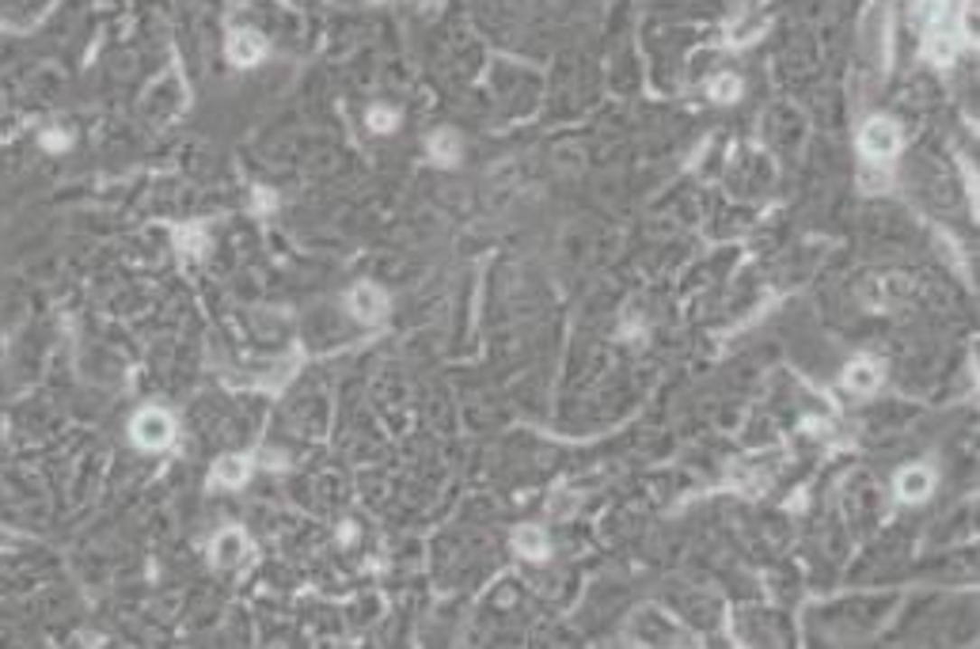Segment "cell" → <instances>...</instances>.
<instances>
[{
    "instance_id": "obj_1",
    "label": "cell",
    "mask_w": 980,
    "mask_h": 649,
    "mask_svg": "<svg viewBox=\"0 0 980 649\" xmlns=\"http://www.w3.org/2000/svg\"><path fill=\"white\" fill-rule=\"evenodd\" d=\"M129 430H134V440L141 444V449H149V452L168 449V444L175 440V422H172V414L156 411V406H149V411H141V414L134 418V425H129Z\"/></svg>"
},
{
    "instance_id": "obj_2",
    "label": "cell",
    "mask_w": 980,
    "mask_h": 649,
    "mask_svg": "<svg viewBox=\"0 0 980 649\" xmlns=\"http://www.w3.org/2000/svg\"><path fill=\"white\" fill-rule=\"evenodd\" d=\"M859 148L866 160H893L901 148V129L893 118H871L859 134Z\"/></svg>"
},
{
    "instance_id": "obj_3",
    "label": "cell",
    "mask_w": 980,
    "mask_h": 649,
    "mask_svg": "<svg viewBox=\"0 0 980 649\" xmlns=\"http://www.w3.org/2000/svg\"><path fill=\"white\" fill-rule=\"evenodd\" d=\"M53 8V0H0V23L12 31H27Z\"/></svg>"
},
{
    "instance_id": "obj_4",
    "label": "cell",
    "mask_w": 980,
    "mask_h": 649,
    "mask_svg": "<svg viewBox=\"0 0 980 649\" xmlns=\"http://www.w3.org/2000/svg\"><path fill=\"white\" fill-rule=\"evenodd\" d=\"M350 311H354V320H361V323H380L387 315L384 289L373 285V282H361L354 292H350Z\"/></svg>"
},
{
    "instance_id": "obj_5",
    "label": "cell",
    "mask_w": 980,
    "mask_h": 649,
    "mask_svg": "<svg viewBox=\"0 0 980 649\" xmlns=\"http://www.w3.org/2000/svg\"><path fill=\"white\" fill-rule=\"evenodd\" d=\"M247 559V532L244 528H220L213 540V566L217 570H236Z\"/></svg>"
},
{
    "instance_id": "obj_6",
    "label": "cell",
    "mask_w": 980,
    "mask_h": 649,
    "mask_svg": "<svg viewBox=\"0 0 980 649\" xmlns=\"http://www.w3.org/2000/svg\"><path fill=\"white\" fill-rule=\"evenodd\" d=\"M263 53H266V42H263V34L258 31H232L229 34V61L232 65H255V61H263Z\"/></svg>"
},
{
    "instance_id": "obj_7",
    "label": "cell",
    "mask_w": 980,
    "mask_h": 649,
    "mask_svg": "<svg viewBox=\"0 0 980 649\" xmlns=\"http://www.w3.org/2000/svg\"><path fill=\"white\" fill-rule=\"evenodd\" d=\"M935 490V475L928 468H904L897 475V497L901 502H923Z\"/></svg>"
},
{
    "instance_id": "obj_8",
    "label": "cell",
    "mask_w": 980,
    "mask_h": 649,
    "mask_svg": "<svg viewBox=\"0 0 980 649\" xmlns=\"http://www.w3.org/2000/svg\"><path fill=\"white\" fill-rule=\"evenodd\" d=\"M878 384H882V368L874 361H852V365H847V373H844V387H847V392L871 395V392H878Z\"/></svg>"
},
{
    "instance_id": "obj_9",
    "label": "cell",
    "mask_w": 980,
    "mask_h": 649,
    "mask_svg": "<svg viewBox=\"0 0 980 649\" xmlns=\"http://www.w3.org/2000/svg\"><path fill=\"white\" fill-rule=\"evenodd\" d=\"M954 53H957V39H954V31H947V27H931V31H928V39H923V58L935 61V65H950V61H954Z\"/></svg>"
},
{
    "instance_id": "obj_10",
    "label": "cell",
    "mask_w": 980,
    "mask_h": 649,
    "mask_svg": "<svg viewBox=\"0 0 980 649\" xmlns=\"http://www.w3.org/2000/svg\"><path fill=\"white\" fill-rule=\"evenodd\" d=\"M247 478H251V463L244 456H220L217 459V468H213V482H217V487L236 490V487H244Z\"/></svg>"
},
{
    "instance_id": "obj_11",
    "label": "cell",
    "mask_w": 980,
    "mask_h": 649,
    "mask_svg": "<svg viewBox=\"0 0 980 649\" xmlns=\"http://www.w3.org/2000/svg\"><path fill=\"white\" fill-rule=\"evenodd\" d=\"M513 547L525 554V559H532V562H540V559H547V535H544V528H536V524H521L513 532Z\"/></svg>"
},
{
    "instance_id": "obj_12",
    "label": "cell",
    "mask_w": 980,
    "mask_h": 649,
    "mask_svg": "<svg viewBox=\"0 0 980 649\" xmlns=\"http://www.w3.org/2000/svg\"><path fill=\"white\" fill-rule=\"evenodd\" d=\"M912 20L923 31L942 27V23H947V0H916V5H912Z\"/></svg>"
},
{
    "instance_id": "obj_13",
    "label": "cell",
    "mask_w": 980,
    "mask_h": 649,
    "mask_svg": "<svg viewBox=\"0 0 980 649\" xmlns=\"http://www.w3.org/2000/svg\"><path fill=\"white\" fill-rule=\"evenodd\" d=\"M430 156H434L437 163H456V156H460V141H456L453 129H437V134L430 137Z\"/></svg>"
},
{
    "instance_id": "obj_14",
    "label": "cell",
    "mask_w": 980,
    "mask_h": 649,
    "mask_svg": "<svg viewBox=\"0 0 980 649\" xmlns=\"http://www.w3.org/2000/svg\"><path fill=\"white\" fill-rule=\"evenodd\" d=\"M707 91H711V96H714L718 103H733L737 96H742V80L730 77V72H718V77L711 80V88H707Z\"/></svg>"
},
{
    "instance_id": "obj_15",
    "label": "cell",
    "mask_w": 980,
    "mask_h": 649,
    "mask_svg": "<svg viewBox=\"0 0 980 649\" xmlns=\"http://www.w3.org/2000/svg\"><path fill=\"white\" fill-rule=\"evenodd\" d=\"M396 122H399V115L392 107H373L369 110V129H373V134H392Z\"/></svg>"
},
{
    "instance_id": "obj_16",
    "label": "cell",
    "mask_w": 980,
    "mask_h": 649,
    "mask_svg": "<svg viewBox=\"0 0 980 649\" xmlns=\"http://www.w3.org/2000/svg\"><path fill=\"white\" fill-rule=\"evenodd\" d=\"M179 244H187V251L198 255L201 247H206V228H187V232H179Z\"/></svg>"
},
{
    "instance_id": "obj_17",
    "label": "cell",
    "mask_w": 980,
    "mask_h": 649,
    "mask_svg": "<svg viewBox=\"0 0 980 649\" xmlns=\"http://www.w3.org/2000/svg\"><path fill=\"white\" fill-rule=\"evenodd\" d=\"M42 144L50 148V153H61V148H69V134H61V129H50V134H42Z\"/></svg>"
},
{
    "instance_id": "obj_18",
    "label": "cell",
    "mask_w": 980,
    "mask_h": 649,
    "mask_svg": "<svg viewBox=\"0 0 980 649\" xmlns=\"http://www.w3.org/2000/svg\"><path fill=\"white\" fill-rule=\"evenodd\" d=\"M570 513H574V497H570V494H559V502L551 505V516H570Z\"/></svg>"
}]
</instances>
